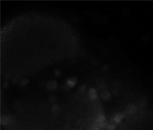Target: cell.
<instances>
[{"label": "cell", "instance_id": "1", "mask_svg": "<svg viewBox=\"0 0 153 130\" xmlns=\"http://www.w3.org/2000/svg\"><path fill=\"white\" fill-rule=\"evenodd\" d=\"M57 83L55 81H50V82H48V83L46 84V88H47L48 90H50V91L55 89Z\"/></svg>", "mask_w": 153, "mask_h": 130}, {"label": "cell", "instance_id": "2", "mask_svg": "<svg viewBox=\"0 0 153 130\" xmlns=\"http://www.w3.org/2000/svg\"><path fill=\"white\" fill-rule=\"evenodd\" d=\"M101 97L103 100H108L109 99L111 98V94L108 91H103L101 94Z\"/></svg>", "mask_w": 153, "mask_h": 130}, {"label": "cell", "instance_id": "3", "mask_svg": "<svg viewBox=\"0 0 153 130\" xmlns=\"http://www.w3.org/2000/svg\"><path fill=\"white\" fill-rule=\"evenodd\" d=\"M97 91H95V90L94 89H91L90 90V92H89V96H90V97H91V99H93V100H94V99H95L96 97H97Z\"/></svg>", "mask_w": 153, "mask_h": 130}]
</instances>
